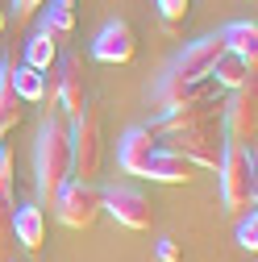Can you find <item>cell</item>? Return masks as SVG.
I'll return each mask as SVG.
<instances>
[{"instance_id": "cell-1", "label": "cell", "mask_w": 258, "mask_h": 262, "mask_svg": "<svg viewBox=\"0 0 258 262\" xmlns=\"http://www.w3.org/2000/svg\"><path fill=\"white\" fill-rule=\"evenodd\" d=\"M75 179V162H71V121L62 108H50L38 134V191L46 200H54V191Z\"/></svg>"}, {"instance_id": "cell-2", "label": "cell", "mask_w": 258, "mask_h": 262, "mask_svg": "<svg viewBox=\"0 0 258 262\" xmlns=\"http://www.w3.org/2000/svg\"><path fill=\"white\" fill-rule=\"evenodd\" d=\"M217 175H221V204L225 208H233V212L254 208V146L225 142Z\"/></svg>"}, {"instance_id": "cell-3", "label": "cell", "mask_w": 258, "mask_h": 262, "mask_svg": "<svg viewBox=\"0 0 258 262\" xmlns=\"http://www.w3.org/2000/svg\"><path fill=\"white\" fill-rule=\"evenodd\" d=\"M71 162H75V179H96L104 167V129L92 104H83L71 117Z\"/></svg>"}, {"instance_id": "cell-4", "label": "cell", "mask_w": 258, "mask_h": 262, "mask_svg": "<svg viewBox=\"0 0 258 262\" xmlns=\"http://www.w3.org/2000/svg\"><path fill=\"white\" fill-rule=\"evenodd\" d=\"M167 146L179 150L196 171H217L221 162V150H225V134H221V121H200V125H187V129H175L167 134Z\"/></svg>"}, {"instance_id": "cell-5", "label": "cell", "mask_w": 258, "mask_h": 262, "mask_svg": "<svg viewBox=\"0 0 258 262\" xmlns=\"http://www.w3.org/2000/svg\"><path fill=\"white\" fill-rule=\"evenodd\" d=\"M54 212L67 229H88L104 212V191L96 187V179H67L54 191Z\"/></svg>"}, {"instance_id": "cell-6", "label": "cell", "mask_w": 258, "mask_h": 262, "mask_svg": "<svg viewBox=\"0 0 258 262\" xmlns=\"http://www.w3.org/2000/svg\"><path fill=\"white\" fill-rule=\"evenodd\" d=\"M221 134L225 142H238V146H254V134H258V88L246 83L238 88L229 100L221 104Z\"/></svg>"}, {"instance_id": "cell-7", "label": "cell", "mask_w": 258, "mask_h": 262, "mask_svg": "<svg viewBox=\"0 0 258 262\" xmlns=\"http://www.w3.org/2000/svg\"><path fill=\"white\" fill-rule=\"evenodd\" d=\"M104 212L117 225H125V229H150V221H154V208H150V200L138 187H113V191H104Z\"/></svg>"}, {"instance_id": "cell-8", "label": "cell", "mask_w": 258, "mask_h": 262, "mask_svg": "<svg viewBox=\"0 0 258 262\" xmlns=\"http://www.w3.org/2000/svg\"><path fill=\"white\" fill-rule=\"evenodd\" d=\"M54 83H58V108L75 117L88 104V92H83V58L79 54H58L54 58Z\"/></svg>"}, {"instance_id": "cell-9", "label": "cell", "mask_w": 258, "mask_h": 262, "mask_svg": "<svg viewBox=\"0 0 258 262\" xmlns=\"http://www.w3.org/2000/svg\"><path fill=\"white\" fill-rule=\"evenodd\" d=\"M221 54H225L221 34H208V38H200V42H187L183 54L171 62V71H167V75H175V79H200V75L212 71V62H217Z\"/></svg>"}, {"instance_id": "cell-10", "label": "cell", "mask_w": 258, "mask_h": 262, "mask_svg": "<svg viewBox=\"0 0 258 262\" xmlns=\"http://www.w3.org/2000/svg\"><path fill=\"white\" fill-rule=\"evenodd\" d=\"M134 54H138V38H134V29L125 21H109L92 42V58L109 62V67H121V62H129Z\"/></svg>"}, {"instance_id": "cell-11", "label": "cell", "mask_w": 258, "mask_h": 262, "mask_svg": "<svg viewBox=\"0 0 258 262\" xmlns=\"http://www.w3.org/2000/svg\"><path fill=\"white\" fill-rule=\"evenodd\" d=\"M221 88L212 83V75H200V79H175V75H163L154 100H158V113L163 108H175V104H187V100H204V96H217Z\"/></svg>"}, {"instance_id": "cell-12", "label": "cell", "mask_w": 258, "mask_h": 262, "mask_svg": "<svg viewBox=\"0 0 258 262\" xmlns=\"http://www.w3.org/2000/svg\"><path fill=\"white\" fill-rule=\"evenodd\" d=\"M158 138L150 134V125H138V129H129V134L121 138V150H117V162H121V171L129 175H146V162L154 154Z\"/></svg>"}, {"instance_id": "cell-13", "label": "cell", "mask_w": 258, "mask_h": 262, "mask_svg": "<svg viewBox=\"0 0 258 262\" xmlns=\"http://www.w3.org/2000/svg\"><path fill=\"white\" fill-rule=\"evenodd\" d=\"M191 175H196V167H191L179 150L154 146V154H150V162H146V179H154V183H187Z\"/></svg>"}, {"instance_id": "cell-14", "label": "cell", "mask_w": 258, "mask_h": 262, "mask_svg": "<svg viewBox=\"0 0 258 262\" xmlns=\"http://www.w3.org/2000/svg\"><path fill=\"white\" fill-rule=\"evenodd\" d=\"M13 212H17V195H13V154L0 146V258L13 246Z\"/></svg>"}, {"instance_id": "cell-15", "label": "cell", "mask_w": 258, "mask_h": 262, "mask_svg": "<svg viewBox=\"0 0 258 262\" xmlns=\"http://www.w3.org/2000/svg\"><path fill=\"white\" fill-rule=\"evenodd\" d=\"M212 83L221 88V92H238V88H246V83H254V62H246L242 54H229L225 50L217 62H212Z\"/></svg>"}, {"instance_id": "cell-16", "label": "cell", "mask_w": 258, "mask_h": 262, "mask_svg": "<svg viewBox=\"0 0 258 262\" xmlns=\"http://www.w3.org/2000/svg\"><path fill=\"white\" fill-rule=\"evenodd\" d=\"M13 242L25 246V250H42V242H46V216H42V208L17 204V212H13Z\"/></svg>"}, {"instance_id": "cell-17", "label": "cell", "mask_w": 258, "mask_h": 262, "mask_svg": "<svg viewBox=\"0 0 258 262\" xmlns=\"http://www.w3.org/2000/svg\"><path fill=\"white\" fill-rule=\"evenodd\" d=\"M221 42L229 54H242L246 62H258V25L254 21H229L221 29Z\"/></svg>"}, {"instance_id": "cell-18", "label": "cell", "mask_w": 258, "mask_h": 262, "mask_svg": "<svg viewBox=\"0 0 258 262\" xmlns=\"http://www.w3.org/2000/svg\"><path fill=\"white\" fill-rule=\"evenodd\" d=\"M9 79H13V92H17L21 104H42V100H46V71L29 67V62H21V67L13 62Z\"/></svg>"}, {"instance_id": "cell-19", "label": "cell", "mask_w": 258, "mask_h": 262, "mask_svg": "<svg viewBox=\"0 0 258 262\" xmlns=\"http://www.w3.org/2000/svg\"><path fill=\"white\" fill-rule=\"evenodd\" d=\"M38 29H46L50 38H71L75 34V5H71V0H46Z\"/></svg>"}, {"instance_id": "cell-20", "label": "cell", "mask_w": 258, "mask_h": 262, "mask_svg": "<svg viewBox=\"0 0 258 262\" xmlns=\"http://www.w3.org/2000/svg\"><path fill=\"white\" fill-rule=\"evenodd\" d=\"M13 62H0V146H5V134L13 125H21V100H17V92H13Z\"/></svg>"}, {"instance_id": "cell-21", "label": "cell", "mask_w": 258, "mask_h": 262, "mask_svg": "<svg viewBox=\"0 0 258 262\" xmlns=\"http://www.w3.org/2000/svg\"><path fill=\"white\" fill-rule=\"evenodd\" d=\"M54 58H58V38H50L46 29H38V34L25 42V62H29V67H38V71H50Z\"/></svg>"}, {"instance_id": "cell-22", "label": "cell", "mask_w": 258, "mask_h": 262, "mask_svg": "<svg viewBox=\"0 0 258 262\" xmlns=\"http://www.w3.org/2000/svg\"><path fill=\"white\" fill-rule=\"evenodd\" d=\"M238 246L242 250H258V216H254V208H250V216H242L238 221Z\"/></svg>"}, {"instance_id": "cell-23", "label": "cell", "mask_w": 258, "mask_h": 262, "mask_svg": "<svg viewBox=\"0 0 258 262\" xmlns=\"http://www.w3.org/2000/svg\"><path fill=\"white\" fill-rule=\"evenodd\" d=\"M154 5H158V13H163V21H183L191 0H154Z\"/></svg>"}, {"instance_id": "cell-24", "label": "cell", "mask_w": 258, "mask_h": 262, "mask_svg": "<svg viewBox=\"0 0 258 262\" xmlns=\"http://www.w3.org/2000/svg\"><path fill=\"white\" fill-rule=\"evenodd\" d=\"M46 5V0H13V9H17V21H25V17H34L38 9Z\"/></svg>"}, {"instance_id": "cell-25", "label": "cell", "mask_w": 258, "mask_h": 262, "mask_svg": "<svg viewBox=\"0 0 258 262\" xmlns=\"http://www.w3.org/2000/svg\"><path fill=\"white\" fill-rule=\"evenodd\" d=\"M158 262H179V246H175L171 237L158 242Z\"/></svg>"}, {"instance_id": "cell-26", "label": "cell", "mask_w": 258, "mask_h": 262, "mask_svg": "<svg viewBox=\"0 0 258 262\" xmlns=\"http://www.w3.org/2000/svg\"><path fill=\"white\" fill-rule=\"evenodd\" d=\"M5 25H9V17H5V9H0V34H5Z\"/></svg>"}, {"instance_id": "cell-27", "label": "cell", "mask_w": 258, "mask_h": 262, "mask_svg": "<svg viewBox=\"0 0 258 262\" xmlns=\"http://www.w3.org/2000/svg\"><path fill=\"white\" fill-rule=\"evenodd\" d=\"M71 5H79V0H71Z\"/></svg>"}]
</instances>
